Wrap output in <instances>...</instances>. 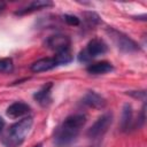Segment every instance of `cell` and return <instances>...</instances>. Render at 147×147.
<instances>
[{"mask_svg":"<svg viewBox=\"0 0 147 147\" xmlns=\"http://www.w3.org/2000/svg\"><path fill=\"white\" fill-rule=\"evenodd\" d=\"M107 49H108V47L103 40H101L99 38H94V39L90 40L88 44L86 45V48L83 49L78 54V60H79V62H84V63L90 62L91 60H93L100 55H103L107 52Z\"/></svg>","mask_w":147,"mask_h":147,"instance_id":"3","label":"cell"},{"mask_svg":"<svg viewBox=\"0 0 147 147\" xmlns=\"http://www.w3.org/2000/svg\"><path fill=\"white\" fill-rule=\"evenodd\" d=\"M33 147H41V145H40V144H38V145H36V146H33Z\"/></svg>","mask_w":147,"mask_h":147,"instance_id":"18","label":"cell"},{"mask_svg":"<svg viewBox=\"0 0 147 147\" xmlns=\"http://www.w3.org/2000/svg\"><path fill=\"white\" fill-rule=\"evenodd\" d=\"M29 113H30V106L22 101L14 102L7 108V115L10 118H21L26 116Z\"/></svg>","mask_w":147,"mask_h":147,"instance_id":"7","label":"cell"},{"mask_svg":"<svg viewBox=\"0 0 147 147\" xmlns=\"http://www.w3.org/2000/svg\"><path fill=\"white\" fill-rule=\"evenodd\" d=\"M3 126H5V121L2 119V117H0V132L2 131V129H3Z\"/></svg>","mask_w":147,"mask_h":147,"instance_id":"17","label":"cell"},{"mask_svg":"<svg viewBox=\"0 0 147 147\" xmlns=\"http://www.w3.org/2000/svg\"><path fill=\"white\" fill-rule=\"evenodd\" d=\"M59 63L55 57H44L40 60H37L31 64V71L33 72H44L54 69L57 67Z\"/></svg>","mask_w":147,"mask_h":147,"instance_id":"8","label":"cell"},{"mask_svg":"<svg viewBox=\"0 0 147 147\" xmlns=\"http://www.w3.org/2000/svg\"><path fill=\"white\" fill-rule=\"evenodd\" d=\"M49 6H52V2H49V1H33L28 7L17 10L15 14L16 15H24V14H29V13H32V11H36V10H39L41 8L49 7Z\"/></svg>","mask_w":147,"mask_h":147,"instance_id":"13","label":"cell"},{"mask_svg":"<svg viewBox=\"0 0 147 147\" xmlns=\"http://www.w3.org/2000/svg\"><path fill=\"white\" fill-rule=\"evenodd\" d=\"M111 121H113V115L110 113H106L103 114L102 116H100L95 122L94 124L88 129L87 131V137L92 138V139H95V138H99L101 137L102 134H105L108 130V127L110 126L111 124Z\"/></svg>","mask_w":147,"mask_h":147,"instance_id":"5","label":"cell"},{"mask_svg":"<svg viewBox=\"0 0 147 147\" xmlns=\"http://www.w3.org/2000/svg\"><path fill=\"white\" fill-rule=\"evenodd\" d=\"M107 33L109 34L113 42L115 44V46L119 51H122L124 53H132V52H136L139 49L138 44L134 40H132L131 38H129L126 34L122 33L121 31L113 29V28H109L107 30Z\"/></svg>","mask_w":147,"mask_h":147,"instance_id":"4","label":"cell"},{"mask_svg":"<svg viewBox=\"0 0 147 147\" xmlns=\"http://www.w3.org/2000/svg\"><path fill=\"white\" fill-rule=\"evenodd\" d=\"M46 46L49 49L55 51L56 53H60V52L69 49L70 39H69V37L63 36V34H55V36L49 37L46 40Z\"/></svg>","mask_w":147,"mask_h":147,"instance_id":"6","label":"cell"},{"mask_svg":"<svg viewBox=\"0 0 147 147\" xmlns=\"http://www.w3.org/2000/svg\"><path fill=\"white\" fill-rule=\"evenodd\" d=\"M63 18H64L65 23L69 24V25H75V26L79 25V18L74 16V15H64Z\"/></svg>","mask_w":147,"mask_h":147,"instance_id":"16","label":"cell"},{"mask_svg":"<svg viewBox=\"0 0 147 147\" xmlns=\"http://www.w3.org/2000/svg\"><path fill=\"white\" fill-rule=\"evenodd\" d=\"M51 87H52V84H47L45 85L41 90H39L33 96L34 99L41 105V106H46L51 102Z\"/></svg>","mask_w":147,"mask_h":147,"instance_id":"12","label":"cell"},{"mask_svg":"<svg viewBox=\"0 0 147 147\" xmlns=\"http://www.w3.org/2000/svg\"><path fill=\"white\" fill-rule=\"evenodd\" d=\"M86 70H87L88 74H92V75H102V74L111 71L113 65H111V63H109L107 61H101V62L90 64Z\"/></svg>","mask_w":147,"mask_h":147,"instance_id":"10","label":"cell"},{"mask_svg":"<svg viewBox=\"0 0 147 147\" xmlns=\"http://www.w3.org/2000/svg\"><path fill=\"white\" fill-rule=\"evenodd\" d=\"M83 103L95 109H102L106 106V100L95 92H87L83 98Z\"/></svg>","mask_w":147,"mask_h":147,"instance_id":"9","label":"cell"},{"mask_svg":"<svg viewBox=\"0 0 147 147\" xmlns=\"http://www.w3.org/2000/svg\"><path fill=\"white\" fill-rule=\"evenodd\" d=\"M14 69V64L11 59L9 57H5V59H0V74L1 72H11Z\"/></svg>","mask_w":147,"mask_h":147,"instance_id":"15","label":"cell"},{"mask_svg":"<svg viewBox=\"0 0 147 147\" xmlns=\"http://www.w3.org/2000/svg\"><path fill=\"white\" fill-rule=\"evenodd\" d=\"M54 57L56 59L59 65H61V64H67V63L71 62V60H72V56H71V53H70L69 49L63 51V52H60V53H56V55H55Z\"/></svg>","mask_w":147,"mask_h":147,"instance_id":"14","label":"cell"},{"mask_svg":"<svg viewBox=\"0 0 147 147\" xmlns=\"http://www.w3.org/2000/svg\"><path fill=\"white\" fill-rule=\"evenodd\" d=\"M86 117L83 114H75L68 116L59 126L55 133V142L57 145H68L76 139L80 129L84 126Z\"/></svg>","mask_w":147,"mask_h":147,"instance_id":"1","label":"cell"},{"mask_svg":"<svg viewBox=\"0 0 147 147\" xmlns=\"http://www.w3.org/2000/svg\"><path fill=\"white\" fill-rule=\"evenodd\" d=\"M132 107L126 103L123 107V113H122V119H121V129L122 131H129L132 129Z\"/></svg>","mask_w":147,"mask_h":147,"instance_id":"11","label":"cell"},{"mask_svg":"<svg viewBox=\"0 0 147 147\" xmlns=\"http://www.w3.org/2000/svg\"><path fill=\"white\" fill-rule=\"evenodd\" d=\"M32 124H33L32 117H24L21 121L13 124L2 139L3 144L7 147H17L18 145H21L29 134Z\"/></svg>","mask_w":147,"mask_h":147,"instance_id":"2","label":"cell"}]
</instances>
